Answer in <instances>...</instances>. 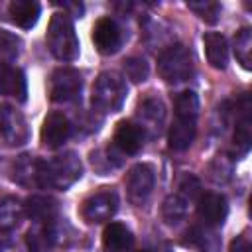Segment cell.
Returning a JSON list of instances; mask_svg holds the SVG:
<instances>
[{"instance_id": "11", "label": "cell", "mask_w": 252, "mask_h": 252, "mask_svg": "<svg viewBox=\"0 0 252 252\" xmlns=\"http://www.w3.org/2000/svg\"><path fill=\"white\" fill-rule=\"evenodd\" d=\"M71 124L63 112H49L41 126V144L45 148H59L69 138Z\"/></svg>"}, {"instance_id": "18", "label": "cell", "mask_w": 252, "mask_h": 252, "mask_svg": "<svg viewBox=\"0 0 252 252\" xmlns=\"http://www.w3.org/2000/svg\"><path fill=\"white\" fill-rule=\"evenodd\" d=\"M39 4L35 0H14L10 2L8 6V12H10V18L16 26L24 28V30H30L35 26L37 18H39Z\"/></svg>"}, {"instance_id": "34", "label": "cell", "mask_w": 252, "mask_h": 252, "mask_svg": "<svg viewBox=\"0 0 252 252\" xmlns=\"http://www.w3.org/2000/svg\"><path fill=\"white\" fill-rule=\"evenodd\" d=\"M0 77H2V67H0Z\"/></svg>"}, {"instance_id": "32", "label": "cell", "mask_w": 252, "mask_h": 252, "mask_svg": "<svg viewBox=\"0 0 252 252\" xmlns=\"http://www.w3.org/2000/svg\"><path fill=\"white\" fill-rule=\"evenodd\" d=\"M230 252H252V242H250L248 232H242L230 242Z\"/></svg>"}, {"instance_id": "31", "label": "cell", "mask_w": 252, "mask_h": 252, "mask_svg": "<svg viewBox=\"0 0 252 252\" xmlns=\"http://www.w3.org/2000/svg\"><path fill=\"white\" fill-rule=\"evenodd\" d=\"M177 193H181V195H183L185 199H189V201L197 199L199 193H201V183H199V179H197L195 175H191V173H185V175L181 177L179 185H177Z\"/></svg>"}, {"instance_id": "19", "label": "cell", "mask_w": 252, "mask_h": 252, "mask_svg": "<svg viewBox=\"0 0 252 252\" xmlns=\"http://www.w3.org/2000/svg\"><path fill=\"white\" fill-rule=\"evenodd\" d=\"M132 232L122 222H108L102 232V244L108 252H124L132 246Z\"/></svg>"}, {"instance_id": "1", "label": "cell", "mask_w": 252, "mask_h": 252, "mask_svg": "<svg viewBox=\"0 0 252 252\" xmlns=\"http://www.w3.org/2000/svg\"><path fill=\"white\" fill-rule=\"evenodd\" d=\"M83 173L81 159L73 152H65L51 159H39L37 167V185L65 191L71 187Z\"/></svg>"}, {"instance_id": "15", "label": "cell", "mask_w": 252, "mask_h": 252, "mask_svg": "<svg viewBox=\"0 0 252 252\" xmlns=\"http://www.w3.org/2000/svg\"><path fill=\"white\" fill-rule=\"evenodd\" d=\"M203 43H205V55H207V61L211 63V67L224 69L226 63H228L226 37L219 32H207L203 35Z\"/></svg>"}, {"instance_id": "3", "label": "cell", "mask_w": 252, "mask_h": 252, "mask_svg": "<svg viewBox=\"0 0 252 252\" xmlns=\"http://www.w3.org/2000/svg\"><path fill=\"white\" fill-rule=\"evenodd\" d=\"M126 100V83L114 71H104L96 77L93 85L91 102L98 112H116Z\"/></svg>"}, {"instance_id": "13", "label": "cell", "mask_w": 252, "mask_h": 252, "mask_svg": "<svg viewBox=\"0 0 252 252\" xmlns=\"http://www.w3.org/2000/svg\"><path fill=\"white\" fill-rule=\"evenodd\" d=\"M142 144H144V130L132 122V120H122L116 124V130H114V146L124 152V154H138L142 150Z\"/></svg>"}, {"instance_id": "24", "label": "cell", "mask_w": 252, "mask_h": 252, "mask_svg": "<svg viewBox=\"0 0 252 252\" xmlns=\"http://www.w3.org/2000/svg\"><path fill=\"white\" fill-rule=\"evenodd\" d=\"M234 55L238 63L250 71L252 69V32L250 28H242L234 35Z\"/></svg>"}, {"instance_id": "5", "label": "cell", "mask_w": 252, "mask_h": 252, "mask_svg": "<svg viewBox=\"0 0 252 252\" xmlns=\"http://www.w3.org/2000/svg\"><path fill=\"white\" fill-rule=\"evenodd\" d=\"M30 138V128L20 110L10 104H0V142L8 148L26 144Z\"/></svg>"}, {"instance_id": "26", "label": "cell", "mask_w": 252, "mask_h": 252, "mask_svg": "<svg viewBox=\"0 0 252 252\" xmlns=\"http://www.w3.org/2000/svg\"><path fill=\"white\" fill-rule=\"evenodd\" d=\"M199 116V96L193 91H183L175 98V118L195 120Z\"/></svg>"}, {"instance_id": "4", "label": "cell", "mask_w": 252, "mask_h": 252, "mask_svg": "<svg viewBox=\"0 0 252 252\" xmlns=\"http://www.w3.org/2000/svg\"><path fill=\"white\" fill-rule=\"evenodd\" d=\"M158 73L165 83H183L193 73V55L191 51L181 45H169L158 59Z\"/></svg>"}, {"instance_id": "27", "label": "cell", "mask_w": 252, "mask_h": 252, "mask_svg": "<svg viewBox=\"0 0 252 252\" xmlns=\"http://www.w3.org/2000/svg\"><path fill=\"white\" fill-rule=\"evenodd\" d=\"M209 179L213 183H226L232 177V159L228 156H217L209 163Z\"/></svg>"}, {"instance_id": "21", "label": "cell", "mask_w": 252, "mask_h": 252, "mask_svg": "<svg viewBox=\"0 0 252 252\" xmlns=\"http://www.w3.org/2000/svg\"><path fill=\"white\" fill-rule=\"evenodd\" d=\"M24 205L16 197H4L0 201V232L12 230L24 217Z\"/></svg>"}, {"instance_id": "14", "label": "cell", "mask_w": 252, "mask_h": 252, "mask_svg": "<svg viewBox=\"0 0 252 252\" xmlns=\"http://www.w3.org/2000/svg\"><path fill=\"white\" fill-rule=\"evenodd\" d=\"M138 116H140V128H154V132H159L161 124H163V118H165V106L161 102V98L150 94L146 98L140 100V106H138Z\"/></svg>"}, {"instance_id": "7", "label": "cell", "mask_w": 252, "mask_h": 252, "mask_svg": "<svg viewBox=\"0 0 252 252\" xmlns=\"http://www.w3.org/2000/svg\"><path fill=\"white\" fill-rule=\"evenodd\" d=\"M118 209V195L112 191V189H100L93 195H89L85 201H83V207H81V215L87 222L91 224H98V222H104L108 220Z\"/></svg>"}, {"instance_id": "20", "label": "cell", "mask_w": 252, "mask_h": 252, "mask_svg": "<svg viewBox=\"0 0 252 252\" xmlns=\"http://www.w3.org/2000/svg\"><path fill=\"white\" fill-rule=\"evenodd\" d=\"M24 211L37 222H47L53 219L55 211H57V203L51 197H43V195H33L26 201Z\"/></svg>"}, {"instance_id": "17", "label": "cell", "mask_w": 252, "mask_h": 252, "mask_svg": "<svg viewBox=\"0 0 252 252\" xmlns=\"http://www.w3.org/2000/svg\"><path fill=\"white\" fill-rule=\"evenodd\" d=\"M0 94L14 96L16 100L24 102L28 94V85L26 77L20 69L16 67H2V77H0Z\"/></svg>"}, {"instance_id": "33", "label": "cell", "mask_w": 252, "mask_h": 252, "mask_svg": "<svg viewBox=\"0 0 252 252\" xmlns=\"http://www.w3.org/2000/svg\"><path fill=\"white\" fill-rule=\"evenodd\" d=\"M57 6H61L67 16H79L81 18L85 12V6L81 2H57Z\"/></svg>"}, {"instance_id": "28", "label": "cell", "mask_w": 252, "mask_h": 252, "mask_svg": "<svg viewBox=\"0 0 252 252\" xmlns=\"http://www.w3.org/2000/svg\"><path fill=\"white\" fill-rule=\"evenodd\" d=\"M187 8L193 10L203 22L207 24H217L220 16V4L211 2V0H201V2H187Z\"/></svg>"}, {"instance_id": "9", "label": "cell", "mask_w": 252, "mask_h": 252, "mask_svg": "<svg viewBox=\"0 0 252 252\" xmlns=\"http://www.w3.org/2000/svg\"><path fill=\"white\" fill-rule=\"evenodd\" d=\"M252 102H250V94L244 93L240 96V100L236 102V128H234V154L244 156L250 150V142H252Z\"/></svg>"}, {"instance_id": "30", "label": "cell", "mask_w": 252, "mask_h": 252, "mask_svg": "<svg viewBox=\"0 0 252 252\" xmlns=\"http://www.w3.org/2000/svg\"><path fill=\"white\" fill-rule=\"evenodd\" d=\"M53 242V236L47 228H35L28 232V248L30 252H47Z\"/></svg>"}, {"instance_id": "10", "label": "cell", "mask_w": 252, "mask_h": 252, "mask_svg": "<svg viewBox=\"0 0 252 252\" xmlns=\"http://www.w3.org/2000/svg\"><path fill=\"white\" fill-rule=\"evenodd\" d=\"M93 41L98 53L102 55L116 53L122 43V33H120L118 24L112 18H100L93 28Z\"/></svg>"}, {"instance_id": "16", "label": "cell", "mask_w": 252, "mask_h": 252, "mask_svg": "<svg viewBox=\"0 0 252 252\" xmlns=\"http://www.w3.org/2000/svg\"><path fill=\"white\" fill-rule=\"evenodd\" d=\"M195 132H197V122L195 120H185V118H175L171 128H169V150L173 152H185L193 140H195Z\"/></svg>"}, {"instance_id": "23", "label": "cell", "mask_w": 252, "mask_h": 252, "mask_svg": "<svg viewBox=\"0 0 252 252\" xmlns=\"http://www.w3.org/2000/svg\"><path fill=\"white\" fill-rule=\"evenodd\" d=\"M37 167L39 159H35L33 156H20L14 161V181H18L20 185H37Z\"/></svg>"}, {"instance_id": "22", "label": "cell", "mask_w": 252, "mask_h": 252, "mask_svg": "<svg viewBox=\"0 0 252 252\" xmlns=\"http://www.w3.org/2000/svg\"><path fill=\"white\" fill-rule=\"evenodd\" d=\"M187 211H189V199H185L181 193L169 195L161 205V217L167 224H177L179 220H183Z\"/></svg>"}, {"instance_id": "6", "label": "cell", "mask_w": 252, "mask_h": 252, "mask_svg": "<svg viewBox=\"0 0 252 252\" xmlns=\"http://www.w3.org/2000/svg\"><path fill=\"white\" fill-rule=\"evenodd\" d=\"M83 77L73 67H59L49 79V98L53 102H71L79 96Z\"/></svg>"}, {"instance_id": "12", "label": "cell", "mask_w": 252, "mask_h": 252, "mask_svg": "<svg viewBox=\"0 0 252 252\" xmlns=\"http://www.w3.org/2000/svg\"><path fill=\"white\" fill-rule=\"evenodd\" d=\"M197 213H199V219L207 226H219L224 222L226 213H228L226 199L219 193H205L199 197Z\"/></svg>"}, {"instance_id": "25", "label": "cell", "mask_w": 252, "mask_h": 252, "mask_svg": "<svg viewBox=\"0 0 252 252\" xmlns=\"http://www.w3.org/2000/svg\"><path fill=\"white\" fill-rule=\"evenodd\" d=\"M22 39L6 30H0V67H10L20 55Z\"/></svg>"}, {"instance_id": "8", "label": "cell", "mask_w": 252, "mask_h": 252, "mask_svg": "<svg viewBox=\"0 0 252 252\" xmlns=\"http://www.w3.org/2000/svg\"><path fill=\"white\" fill-rule=\"evenodd\" d=\"M154 183H156L154 167L148 163H136L126 175V191L130 201L136 205H142L152 195Z\"/></svg>"}, {"instance_id": "29", "label": "cell", "mask_w": 252, "mask_h": 252, "mask_svg": "<svg viewBox=\"0 0 252 252\" xmlns=\"http://www.w3.org/2000/svg\"><path fill=\"white\" fill-rule=\"evenodd\" d=\"M148 63L142 57H128L124 59V75L132 81V83H144L148 79Z\"/></svg>"}, {"instance_id": "2", "label": "cell", "mask_w": 252, "mask_h": 252, "mask_svg": "<svg viewBox=\"0 0 252 252\" xmlns=\"http://www.w3.org/2000/svg\"><path fill=\"white\" fill-rule=\"evenodd\" d=\"M47 47L59 61H73L79 57V39L71 16L65 12H55L47 26Z\"/></svg>"}]
</instances>
